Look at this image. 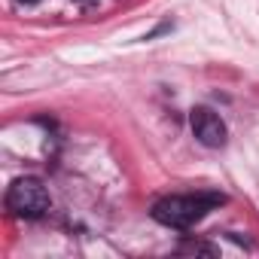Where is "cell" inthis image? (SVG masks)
<instances>
[{
    "mask_svg": "<svg viewBox=\"0 0 259 259\" xmlns=\"http://www.w3.org/2000/svg\"><path fill=\"white\" fill-rule=\"evenodd\" d=\"M226 204V195L220 192H195V195H168L153 204V220L168 229H192L201 223L210 210Z\"/></svg>",
    "mask_w": 259,
    "mask_h": 259,
    "instance_id": "obj_1",
    "label": "cell"
},
{
    "mask_svg": "<svg viewBox=\"0 0 259 259\" xmlns=\"http://www.w3.org/2000/svg\"><path fill=\"white\" fill-rule=\"evenodd\" d=\"M7 207L19 220H37L49 210V189L37 177H19L7 189Z\"/></svg>",
    "mask_w": 259,
    "mask_h": 259,
    "instance_id": "obj_2",
    "label": "cell"
},
{
    "mask_svg": "<svg viewBox=\"0 0 259 259\" xmlns=\"http://www.w3.org/2000/svg\"><path fill=\"white\" fill-rule=\"evenodd\" d=\"M189 125H192V135H195L198 144H204V147H210V150L226 147V138H229L226 122H223L210 107H195V110L189 113Z\"/></svg>",
    "mask_w": 259,
    "mask_h": 259,
    "instance_id": "obj_3",
    "label": "cell"
},
{
    "mask_svg": "<svg viewBox=\"0 0 259 259\" xmlns=\"http://www.w3.org/2000/svg\"><path fill=\"white\" fill-rule=\"evenodd\" d=\"M183 250H192V253H207V256H213V253H217V250H213V247H207V244H186Z\"/></svg>",
    "mask_w": 259,
    "mask_h": 259,
    "instance_id": "obj_4",
    "label": "cell"
},
{
    "mask_svg": "<svg viewBox=\"0 0 259 259\" xmlns=\"http://www.w3.org/2000/svg\"><path fill=\"white\" fill-rule=\"evenodd\" d=\"M19 4H37V0H19Z\"/></svg>",
    "mask_w": 259,
    "mask_h": 259,
    "instance_id": "obj_5",
    "label": "cell"
}]
</instances>
